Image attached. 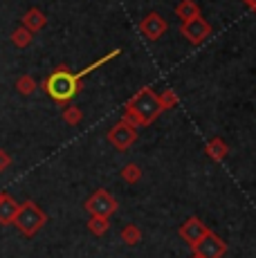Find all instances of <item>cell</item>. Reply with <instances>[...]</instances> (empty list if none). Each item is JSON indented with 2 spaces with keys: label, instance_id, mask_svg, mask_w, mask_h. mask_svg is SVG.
Wrapping results in <instances>:
<instances>
[{
  "label": "cell",
  "instance_id": "cell-7",
  "mask_svg": "<svg viewBox=\"0 0 256 258\" xmlns=\"http://www.w3.org/2000/svg\"><path fill=\"white\" fill-rule=\"evenodd\" d=\"M180 34L194 45H200L203 41H207V36L211 34V25L205 21L203 16L191 18V21H184L180 25Z\"/></svg>",
  "mask_w": 256,
  "mask_h": 258
},
{
  "label": "cell",
  "instance_id": "cell-8",
  "mask_svg": "<svg viewBox=\"0 0 256 258\" xmlns=\"http://www.w3.org/2000/svg\"><path fill=\"white\" fill-rule=\"evenodd\" d=\"M166 27H169V23H166L157 12L146 14V16L140 21V32L144 34L149 41H157V38H162L164 36V32H166Z\"/></svg>",
  "mask_w": 256,
  "mask_h": 258
},
{
  "label": "cell",
  "instance_id": "cell-16",
  "mask_svg": "<svg viewBox=\"0 0 256 258\" xmlns=\"http://www.w3.org/2000/svg\"><path fill=\"white\" fill-rule=\"evenodd\" d=\"M88 229H90V234H95V236H103V234H108V229H110V220H108V218H101V216H90Z\"/></svg>",
  "mask_w": 256,
  "mask_h": 258
},
{
  "label": "cell",
  "instance_id": "cell-9",
  "mask_svg": "<svg viewBox=\"0 0 256 258\" xmlns=\"http://www.w3.org/2000/svg\"><path fill=\"white\" fill-rule=\"evenodd\" d=\"M207 231H209V227H207L205 222L200 220V218L191 216V218H186L184 225L180 227V238H182V240H184L189 247H194L196 242L200 240V238L207 236Z\"/></svg>",
  "mask_w": 256,
  "mask_h": 258
},
{
  "label": "cell",
  "instance_id": "cell-4",
  "mask_svg": "<svg viewBox=\"0 0 256 258\" xmlns=\"http://www.w3.org/2000/svg\"><path fill=\"white\" fill-rule=\"evenodd\" d=\"M83 207H86V211L90 213V216L110 218L112 213L119 209V202L115 200V196H112L110 191H106V188H97V191L86 200Z\"/></svg>",
  "mask_w": 256,
  "mask_h": 258
},
{
  "label": "cell",
  "instance_id": "cell-1",
  "mask_svg": "<svg viewBox=\"0 0 256 258\" xmlns=\"http://www.w3.org/2000/svg\"><path fill=\"white\" fill-rule=\"evenodd\" d=\"M162 115V106L160 99H157V92L151 86L140 88L124 106V119L121 121L131 123L133 128H146L155 121L157 117Z\"/></svg>",
  "mask_w": 256,
  "mask_h": 258
},
{
  "label": "cell",
  "instance_id": "cell-15",
  "mask_svg": "<svg viewBox=\"0 0 256 258\" xmlns=\"http://www.w3.org/2000/svg\"><path fill=\"white\" fill-rule=\"evenodd\" d=\"M36 88H38V83H36V79H34V77H29V74H23V77H18V81H16L18 94H23V97H29V94L36 92Z\"/></svg>",
  "mask_w": 256,
  "mask_h": 258
},
{
  "label": "cell",
  "instance_id": "cell-20",
  "mask_svg": "<svg viewBox=\"0 0 256 258\" xmlns=\"http://www.w3.org/2000/svg\"><path fill=\"white\" fill-rule=\"evenodd\" d=\"M121 240L126 242V245H137V242L142 240V231L137 225H126L124 229H121Z\"/></svg>",
  "mask_w": 256,
  "mask_h": 258
},
{
  "label": "cell",
  "instance_id": "cell-17",
  "mask_svg": "<svg viewBox=\"0 0 256 258\" xmlns=\"http://www.w3.org/2000/svg\"><path fill=\"white\" fill-rule=\"evenodd\" d=\"M61 117L68 126H79V123L83 121V112H81V108H77V106H66Z\"/></svg>",
  "mask_w": 256,
  "mask_h": 258
},
{
  "label": "cell",
  "instance_id": "cell-18",
  "mask_svg": "<svg viewBox=\"0 0 256 258\" xmlns=\"http://www.w3.org/2000/svg\"><path fill=\"white\" fill-rule=\"evenodd\" d=\"M121 180L128 182V184H137V182L142 180V168L135 164V162H131V164H126L121 168Z\"/></svg>",
  "mask_w": 256,
  "mask_h": 258
},
{
  "label": "cell",
  "instance_id": "cell-24",
  "mask_svg": "<svg viewBox=\"0 0 256 258\" xmlns=\"http://www.w3.org/2000/svg\"><path fill=\"white\" fill-rule=\"evenodd\" d=\"M0 196H3V191H0Z\"/></svg>",
  "mask_w": 256,
  "mask_h": 258
},
{
  "label": "cell",
  "instance_id": "cell-5",
  "mask_svg": "<svg viewBox=\"0 0 256 258\" xmlns=\"http://www.w3.org/2000/svg\"><path fill=\"white\" fill-rule=\"evenodd\" d=\"M191 249H194V254L200 256V258H223L227 254V242H225L220 236H216L214 231H207V236L200 238Z\"/></svg>",
  "mask_w": 256,
  "mask_h": 258
},
{
  "label": "cell",
  "instance_id": "cell-6",
  "mask_svg": "<svg viewBox=\"0 0 256 258\" xmlns=\"http://www.w3.org/2000/svg\"><path fill=\"white\" fill-rule=\"evenodd\" d=\"M106 137L117 151H128L137 140V128H133L131 123H126V121H117L115 126L108 131Z\"/></svg>",
  "mask_w": 256,
  "mask_h": 258
},
{
  "label": "cell",
  "instance_id": "cell-2",
  "mask_svg": "<svg viewBox=\"0 0 256 258\" xmlns=\"http://www.w3.org/2000/svg\"><path fill=\"white\" fill-rule=\"evenodd\" d=\"M41 88H43V92L50 94L58 106H66V103H70L79 94V90H81V79H79L75 72H70L68 66H56L50 72V77L43 79Z\"/></svg>",
  "mask_w": 256,
  "mask_h": 258
},
{
  "label": "cell",
  "instance_id": "cell-3",
  "mask_svg": "<svg viewBox=\"0 0 256 258\" xmlns=\"http://www.w3.org/2000/svg\"><path fill=\"white\" fill-rule=\"evenodd\" d=\"M45 222H47L45 211H43L41 207H38L36 202H32V200L23 202V205L18 207L16 218H14V225H16L18 231H21L23 236H27V238L36 236V231H41V227L45 225Z\"/></svg>",
  "mask_w": 256,
  "mask_h": 258
},
{
  "label": "cell",
  "instance_id": "cell-22",
  "mask_svg": "<svg viewBox=\"0 0 256 258\" xmlns=\"http://www.w3.org/2000/svg\"><path fill=\"white\" fill-rule=\"evenodd\" d=\"M243 3H245V5H247V7H249V9H252V12H254V14H256V0H243Z\"/></svg>",
  "mask_w": 256,
  "mask_h": 258
},
{
  "label": "cell",
  "instance_id": "cell-11",
  "mask_svg": "<svg viewBox=\"0 0 256 258\" xmlns=\"http://www.w3.org/2000/svg\"><path fill=\"white\" fill-rule=\"evenodd\" d=\"M18 207L21 205H18L12 196L3 193V196H0V225H14V218H16V213H18Z\"/></svg>",
  "mask_w": 256,
  "mask_h": 258
},
{
  "label": "cell",
  "instance_id": "cell-12",
  "mask_svg": "<svg viewBox=\"0 0 256 258\" xmlns=\"http://www.w3.org/2000/svg\"><path fill=\"white\" fill-rule=\"evenodd\" d=\"M205 155L209 157V160L214 162H223L225 157L229 155V146L225 140H220V137H214V140H209L205 144Z\"/></svg>",
  "mask_w": 256,
  "mask_h": 258
},
{
  "label": "cell",
  "instance_id": "cell-14",
  "mask_svg": "<svg viewBox=\"0 0 256 258\" xmlns=\"http://www.w3.org/2000/svg\"><path fill=\"white\" fill-rule=\"evenodd\" d=\"M32 38H34V34L29 32V29H25L21 25V27H16L12 32V43L16 45L18 49H23V47H29V43H32Z\"/></svg>",
  "mask_w": 256,
  "mask_h": 258
},
{
  "label": "cell",
  "instance_id": "cell-13",
  "mask_svg": "<svg viewBox=\"0 0 256 258\" xmlns=\"http://www.w3.org/2000/svg\"><path fill=\"white\" fill-rule=\"evenodd\" d=\"M175 14H178V18H180L182 23L191 21V18L203 16V14H200V5L194 3V0H180L178 7H175Z\"/></svg>",
  "mask_w": 256,
  "mask_h": 258
},
{
  "label": "cell",
  "instance_id": "cell-21",
  "mask_svg": "<svg viewBox=\"0 0 256 258\" xmlns=\"http://www.w3.org/2000/svg\"><path fill=\"white\" fill-rule=\"evenodd\" d=\"M9 166H12V157H9L7 151H3V148H0V173L7 171Z\"/></svg>",
  "mask_w": 256,
  "mask_h": 258
},
{
  "label": "cell",
  "instance_id": "cell-19",
  "mask_svg": "<svg viewBox=\"0 0 256 258\" xmlns=\"http://www.w3.org/2000/svg\"><path fill=\"white\" fill-rule=\"evenodd\" d=\"M157 99H160V106H162V112H166V110H171V108H175L180 103V99H178V94H175V90H164V92H160L157 94Z\"/></svg>",
  "mask_w": 256,
  "mask_h": 258
},
{
  "label": "cell",
  "instance_id": "cell-23",
  "mask_svg": "<svg viewBox=\"0 0 256 258\" xmlns=\"http://www.w3.org/2000/svg\"><path fill=\"white\" fill-rule=\"evenodd\" d=\"M194 258H200V256H194Z\"/></svg>",
  "mask_w": 256,
  "mask_h": 258
},
{
  "label": "cell",
  "instance_id": "cell-10",
  "mask_svg": "<svg viewBox=\"0 0 256 258\" xmlns=\"http://www.w3.org/2000/svg\"><path fill=\"white\" fill-rule=\"evenodd\" d=\"M23 27L29 29L32 34H36V32H41L43 27L47 25V16L41 12L38 7H32V9H27L25 14H23Z\"/></svg>",
  "mask_w": 256,
  "mask_h": 258
}]
</instances>
